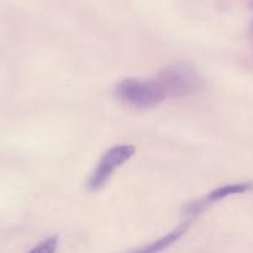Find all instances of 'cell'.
I'll use <instances>...</instances> for the list:
<instances>
[{"instance_id": "obj_4", "label": "cell", "mask_w": 253, "mask_h": 253, "mask_svg": "<svg viewBox=\"0 0 253 253\" xmlns=\"http://www.w3.org/2000/svg\"><path fill=\"white\" fill-rule=\"evenodd\" d=\"M190 222H185V224L180 225L177 229H174L173 231H170L169 234H167L166 236L161 237L157 241L152 242V244H148L146 246L141 247V249H137L136 251H132L130 253H160L165 251L166 249H168L169 246H172L173 244L178 241L185 232L189 229Z\"/></svg>"}, {"instance_id": "obj_1", "label": "cell", "mask_w": 253, "mask_h": 253, "mask_svg": "<svg viewBox=\"0 0 253 253\" xmlns=\"http://www.w3.org/2000/svg\"><path fill=\"white\" fill-rule=\"evenodd\" d=\"M166 98H187L204 85L202 76L187 63H173L161 71L155 79Z\"/></svg>"}, {"instance_id": "obj_5", "label": "cell", "mask_w": 253, "mask_h": 253, "mask_svg": "<svg viewBox=\"0 0 253 253\" xmlns=\"http://www.w3.org/2000/svg\"><path fill=\"white\" fill-rule=\"evenodd\" d=\"M251 189V183H235V184H226L221 185V187L216 188L212 192L205 197V199H202L205 205L209 203L219 202V200L225 199V198L230 197L234 194H244V193L249 192Z\"/></svg>"}, {"instance_id": "obj_6", "label": "cell", "mask_w": 253, "mask_h": 253, "mask_svg": "<svg viewBox=\"0 0 253 253\" xmlns=\"http://www.w3.org/2000/svg\"><path fill=\"white\" fill-rule=\"evenodd\" d=\"M58 247V236H51L40 242L29 253H56Z\"/></svg>"}, {"instance_id": "obj_3", "label": "cell", "mask_w": 253, "mask_h": 253, "mask_svg": "<svg viewBox=\"0 0 253 253\" xmlns=\"http://www.w3.org/2000/svg\"><path fill=\"white\" fill-rule=\"evenodd\" d=\"M135 153L136 147L133 145L124 143V145H116L109 148L100 158L91 174L89 175L88 182H86V189L90 192H96V190L101 189L110 179L113 173L119 167L125 165L128 160H131Z\"/></svg>"}, {"instance_id": "obj_2", "label": "cell", "mask_w": 253, "mask_h": 253, "mask_svg": "<svg viewBox=\"0 0 253 253\" xmlns=\"http://www.w3.org/2000/svg\"><path fill=\"white\" fill-rule=\"evenodd\" d=\"M115 94L121 101L135 108H153L165 101L166 96L155 81L126 78L115 85Z\"/></svg>"}]
</instances>
